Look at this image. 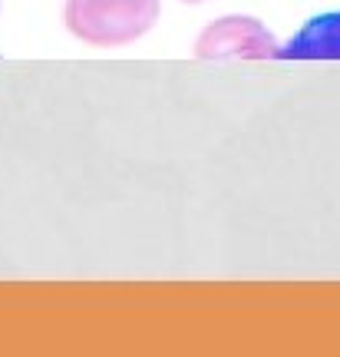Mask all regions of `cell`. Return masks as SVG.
<instances>
[{"instance_id":"7a4b0ae2","label":"cell","mask_w":340,"mask_h":357,"mask_svg":"<svg viewBox=\"0 0 340 357\" xmlns=\"http://www.w3.org/2000/svg\"><path fill=\"white\" fill-rule=\"evenodd\" d=\"M277 40L254 17H222L205 26L195 53L202 60H268L277 56Z\"/></svg>"},{"instance_id":"3957f363","label":"cell","mask_w":340,"mask_h":357,"mask_svg":"<svg viewBox=\"0 0 340 357\" xmlns=\"http://www.w3.org/2000/svg\"><path fill=\"white\" fill-rule=\"evenodd\" d=\"M284 60H340V10L320 13L277 50Z\"/></svg>"},{"instance_id":"277c9868","label":"cell","mask_w":340,"mask_h":357,"mask_svg":"<svg viewBox=\"0 0 340 357\" xmlns=\"http://www.w3.org/2000/svg\"><path fill=\"white\" fill-rule=\"evenodd\" d=\"M182 3H205V0H182Z\"/></svg>"},{"instance_id":"6da1fadb","label":"cell","mask_w":340,"mask_h":357,"mask_svg":"<svg viewBox=\"0 0 340 357\" xmlns=\"http://www.w3.org/2000/svg\"><path fill=\"white\" fill-rule=\"evenodd\" d=\"M159 0H66L70 33L93 47H123L149 33Z\"/></svg>"}]
</instances>
